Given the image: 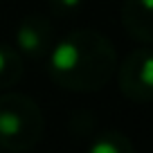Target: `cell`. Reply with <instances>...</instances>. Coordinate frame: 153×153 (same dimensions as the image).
<instances>
[{"mask_svg": "<svg viewBox=\"0 0 153 153\" xmlns=\"http://www.w3.org/2000/svg\"><path fill=\"white\" fill-rule=\"evenodd\" d=\"M52 45H54L52 23L45 16L29 14L16 27V48H18V54H25V56H32V59H43L50 54Z\"/></svg>", "mask_w": 153, "mask_h": 153, "instance_id": "277c9868", "label": "cell"}, {"mask_svg": "<svg viewBox=\"0 0 153 153\" xmlns=\"http://www.w3.org/2000/svg\"><path fill=\"white\" fill-rule=\"evenodd\" d=\"M50 76L56 86L74 92L99 90L117 70V56L106 36L92 29H74L52 45Z\"/></svg>", "mask_w": 153, "mask_h": 153, "instance_id": "6da1fadb", "label": "cell"}, {"mask_svg": "<svg viewBox=\"0 0 153 153\" xmlns=\"http://www.w3.org/2000/svg\"><path fill=\"white\" fill-rule=\"evenodd\" d=\"M153 2L151 0H124L122 25L131 38L149 43L153 38Z\"/></svg>", "mask_w": 153, "mask_h": 153, "instance_id": "5b68a950", "label": "cell"}, {"mask_svg": "<svg viewBox=\"0 0 153 153\" xmlns=\"http://www.w3.org/2000/svg\"><path fill=\"white\" fill-rule=\"evenodd\" d=\"M88 153H135L131 140L124 133H117V131H106L101 133L95 142L90 144Z\"/></svg>", "mask_w": 153, "mask_h": 153, "instance_id": "52a82bcc", "label": "cell"}, {"mask_svg": "<svg viewBox=\"0 0 153 153\" xmlns=\"http://www.w3.org/2000/svg\"><path fill=\"white\" fill-rule=\"evenodd\" d=\"M83 5V0H50L54 14H72Z\"/></svg>", "mask_w": 153, "mask_h": 153, "instance_id": "ba28073f", "label": "cell"}, {"mask_svg": "<svg viewBox=\"0 0 153 153\" xmlns=\"http://www.w3.org/2000/svg\"><path fill=\"white\" fill-rule=\"evenodd\" d=\"M23 76V59L16 50L0 45V90L11 88Z\"/></svg>", "mask_w": 153, "mask_h": 153, "instance_id": "8992f818", "label": "cell"}, {"mask_svg": "<svg viewBox=\"0 0 153 153\" xmlns=\"http://www.w3.org/2000/svg\"><path fill=\"white\" fill-rule=\"evenodd\" d=\"M115 72L126 99L135 104H149L153 99V56L146 45L133 50Z\"/></svg>", "mask_w": 153, "mask_h": 153, "instance_id": "3957f363", "label": "cell"}, {"mask_svg": "<svg viewBox=\"0 0 153 153\" xmlns=\"http://www.w3.org/2000/svg\"><path fill=\"white\" fill-rule=\"evenodd\" d=\"M45 128L43 113L27 95H0V149L11 153L29 151L38 144Z\"/></svg>", "mask_w": 153, "mask_h": 153, "instance_id": "7a4b0ae2", "label": "cell"}]
</instances>
